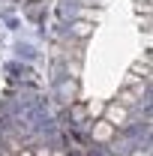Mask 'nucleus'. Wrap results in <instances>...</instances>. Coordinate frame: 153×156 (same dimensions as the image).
Listing matches in <instances>:
<instances>
[{
	"label": "nucleus",
	"mask_w": 153,
	"mask_h": 156,
	"mask_svg": "<svg viewBox=\"0 0 153 156\" xmlns=\"http://www.w3.org/2000/svg\"><path fill=\"white\" fill-rule=\"evenodd\" d=\"M102 120H105L108 126L120 129V126H126V123H129V108H123V105L111 102V105H105V111H102Z\"/></svg>",
	"instance_id": "f257e3e1"
},
{
	"label": "nucleus",
	"mask_w": 153,
	"mask_h": 156,
	"mask_svg": "<svg viewBox=\"0 0 153 156\" xmlns=\"http://www.w3.org/2000/svg\"><path fill=\"white\" fill-rule=\"evenodd\" d=\"M90 132H93L96 141H111L117 129H114V126H108L105 120H93V123H90Z\"/></svg>",
	"instance_id": "f03ea898"
},
{
	"label": "nucleus",
	"mask_w": 153,
	"mask_h": 156,
	"mask_svg": "<svg viewBox=\"0 0 153 156\" xmlns=\"http://www.w3.org/2000/svg\"><path fill=\"white\" fill-rule=\"evenodd\" d=\"M105 18V9H96V6H81L78 9V21H87V24H99Z\"/></svg>",
	"instance_id": "7ed1b4c3"
},
{
	"label": "nucleus",
	"mask_w": 153,
	"mask_h": 156,
	"mask_svg": "<svg viewBox=\"0 0 153 156\" xmlns=\"http://www.w3.org/2000/svg\"><path fill=\"white\" fill-rule=\"evenodd\" d=\"M141 99V87H135V90H129V87H123L120 93H117V105H123V108H132L135 102Z\"/></svg>",
	"instance_id": "20e7f679"
},
{
	"label": "nucleus",
	"mask_w": 153,
	"mask_h": 156,
	"mask_svg": "<svg viewBox=\"0 0 153 156\" xmlns=\"http://www.w3.org/2000/svg\"><path fill=\"white\" fill-rule=\"evenodd\" d=\"M102 111H105V105H102L99 99H90V102H87V117H90V120H99Z\"/></svg>",
	"instance_id": "39448f33"
},
{
	"label": "nucleus",
	"mask_w": 153,
	"mask_h": 156,
	"mask_svg": "<svg viewBox=\"0 0 153 156\" xmlns=\"http://www.w3.org/2000/svg\"><path fill=\"white\" fill-rule=\"evenodd\" d=\"M72 33H75V36H90V33H93V24H87V21H75V24H72Z\"/></svg>",
	"instance_id": "423d86ee"
},
{
	"label": "nucleus",
	"mask_w": 153,
	"mask_h": 156,
	"mask_svg": "<svg viewBox=\"0 0 153 156\" xmlns=\"http://www.w3.org/2000/svg\"><path fill=\"white\" fill-rule=\"evenodd\" d=\"M135 9H138V12H144V15H150V0H138V3H135Z\"/></svg>",
	"instance_id": "0eeeda50"
},
{
	"label": "nucleus",
	"mask_w": 153,
	"mask_h": 156,
	"mask_svg": "<svg viewBox=\"0 0 153 156\" xmlns=\"http://www.w3.org/2000/svg\"><path fill=\"white\" fill-rule=\"evenodd\" d=\"M30 153H33V156H51V147H33Z\"/></svg>",
	"instance_id": "6e6552de"
},
{
	"label": "nucleus",
	"mask_w": 153,
	"mask_h": 156,
	"mask_svg": "<svg viewBox=\"0 0 153 156\" xmlns=\"http://www.w3.org/2000/svg\"><path fill=\"white\" fill-rule=\"evenodd\" d=\"M132 156H150V150H135Z\"/></svg>",
	"instance_id": "1a4fd4ad"
},
{
	"label": "nucleus",
	"mask_w": 153,
	"mask_h": 156,
	"mask_svg": "<svg viewBox=\"0 0 153 156\" xmlns=\"http://www.w3.org/2000/svg\"><path fill=\"white\" fill-rule=\"evenodd\" d=\"M51 156H66V153H60V150H51Z\"/></svg>",
	"instance_id": "9d476101"
},
{
	"label": "nucleus",
	"mask_w": 153,
	"mask_h": 156,
	"mask_svg": "<svg viewBox=\"0 0 153 156\" xmlns=\"http://www.w3.org/2000/svg\"><path fill=\"white\" fill-rule=\"evenodd\" d=\"M135 3H138V0H135Z\"/></svg>",
	"instance_id": "9b49d317"
}]
</instances>
